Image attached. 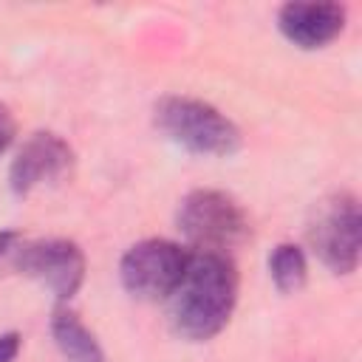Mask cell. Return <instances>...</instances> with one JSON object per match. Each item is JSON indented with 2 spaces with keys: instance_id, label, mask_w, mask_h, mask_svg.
Masks as SVG:
<instances>
[{
  "instance_id": "1",
  "label": "cell",
  "mask_w": 362,
  "mask_h": 362,
  "mask_svg": "<svg viewBox=\"0 0 362 362\" xmlns=\"http://www.w3.org/2000/svg\"><path fill=\"white\" fill-rule=\"evenodd\" d=\"M238 303V269L223 252H189L187 272L170 294V325L181 339L218 337Z\"/></svg>"
},
{
  "instance_id": "2",
  "label": "cell",
  "mask_w": 362,
  "mask_h": 362,
  "mask_svg": "<svg viewBox=\"0 0 362 362\" xmlns=\"http://www.w3.org/2000/svg\"><path fill=\"white\" fill-rule=\"evenodd\" d=\"M156 127L195 156H232L240 150L238 124L215 105L192 96H161L153 110Z\"/></svg>"
},
{
  "instance_id": "3",
  "label": "cell",
  "mask_w": 362,
  "mask_h": 362,
  "mask_svg": "<svg viewBox=\"0 0 362 362\" xmlns=\"http://www.w3.org/2000/svg\"><path fill=\"white\" fill-rule=\"evenodd\" d=\"M305 238L331 274H351L362 252V209L354 192H331L314 204Z\"/></svg>"
},
{
  "instance_id": "4",
  "label": "cell",
  "mask_w": 362,
  "mask_h": 362,
  "mask_svg": "<svg viewBox=\"0 0 362 362\" xmlns=\"http://www.w3.org/2000/svg\"><path fill=\"white\" fill-rule=\"evenodd\" d=\"M175 223L195 252H229L249 235V218L243 206L221 189H192L181 198Z\"/></svg>"
},
{
  "instance_id": "5",
  "label": "cell",
  "mask_w": 362,
  "mask_h": 362,
  "mask_svg": "<svg viewBox=\"0 0 362 362\" xmlns=\"http://www.w3.org/2000/svg\"><path fill=\"white\" fill-rule=\"evenodd\" d=\"M189 263V249L167 238H147L133 243L119 263L124 291L144 303L170 300Z\"/></svg>"
},
{
  "instance_id": "6",
  "label": "cell",
  "mask_w": 362,
  "mask_h": 362,
  "mask_svg": "<svg viewBox=\"0 0 362 362\" xmlns=\"http://www.w3.org/2000/svg\"><path fill=\"white\" fill-rule=\"evenodd\" d=\"M20 274L42 283L57 300H71L85 283V252L68 238H42L23 243L11 252Z\"/></svg>"
},
{
  "instance_id": "7",
  "label": "cell",
  "mask_w": 362,
  "mask_h": 362,
  "mask_svg": "<svg viewBox=\"0 0 362 362\" xmlns=\"http://www.w3.org/2000/svg\"><path fill=\"white\" fill-rule=\"evenodd\" d=\"M74 167V150L71 144L51 133L40 130L23 141L17 150L11 167H8V187L17 198H25L42 184H57L62 181Z\"/></svg>"
},
{
  "instance_id": "8",
  "label": "cell",
  "mask_w": 362,
  "mask_h": 362,
  "mask_svg": "<svg viewBox=\"0 0 362 362\" xmlns=\"http://www.w3.org/2000/svg\"><path fill=\"white\" fill-rule=\"evenodd\" d=\"M348 11L339 3H286L277 11V28L280 34L303 48V51H320L331 45L342 28H345Z\"/></svg>"
},
{
  "instance_id": "9",
  "label": "cell",
  "mask_w": 362,
  "mask_h": 362,
  "mask_svg": "<svg viewBox=\"0 0 362 362\" xmlns=\"http://www.w3.org/2000/svg\"><path fill=\"white\" fill-rule=\"evenodd\" d=\"M51 337L65 362H107L96 334L79 320L76 311L59 305L51 314Z\"/></svg>"
},
{
  "instance_id": "10",
  "label": "cell",
  "mask_w": 362,
  "mask_h": 362,
  "mask_svg": "<svg viewBox=\"0 0 362 362\" xmlns=\"http://www.w3.org/2000/svg\"><path fill=\"white\" fill-rule=\"evenodd\" d=\"M269 274L280 294H294L308 280V260L297 243H277L269 255Z\"/></svg>"
},
{
  "instance_id": "11",
  "label": "cell",
  "mask_w": 362,
  "mask_h": 362,
  "mask_svg": "<svg viewBox=\"0 0 362 362\" xmlns=\"http://www.w3.org/2000/svg\"><path fill=\"white\" fill-rule=\"evenodd\" d=\"M14 133H17V124H14V116H11V110L0 102V156L11 147V141H14Z\"/></svg>"
},
{
  "instance_id": "12",
  "label": "cell",
  "mask_w": 362,
  "mask_h": 362,
  "mask_svg": "<svg viewBox=\"0 0 362 362\" xmlns=\"http://www.w3.org/2000/svg\"><path fill=\"white\" fill-rule=\"evenodd\" d=\"M20 345H23V337L17 331L0 334V362H14L20 354Z\"/></svg>"
},
{
  "instance_id": "13",
  "label": "cell",
  "mask_w": 362,
  "mask_h": 362,
  "mask_svg": "<svg viewBox=\"0 0 362 362\" xmlns=\"http://www.w3.org/2000/svg\"><path fill=\"white\" fill-rule=\"evenodd\" d=\"M17 246H20V232H14V229H0V260L8 257Z\"/></svg>"
}]
</instances>
